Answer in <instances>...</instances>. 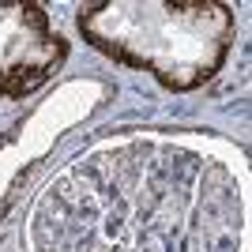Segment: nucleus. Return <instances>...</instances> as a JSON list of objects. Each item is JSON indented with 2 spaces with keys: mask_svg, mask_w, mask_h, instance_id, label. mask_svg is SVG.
I'll use <instances>...</instances> for the list:
<instances>
[{
  "mask_svg": "<svg viewBox=\"0 0 252 252\" xmlns=\"http://www.w3.org/2000/svg\"><path fill=\"white\" fill-rule=\"evenodd\" d=\"M233 31V11L215 0H102L79 8L87 45L155 75L169 91H196L215 79Z\"/></svg>",
  "mask_w": 252,
  "mask_h": 252,
  "instance_id": "nucleus-1",
  "label": "nucleus"
},
{
  "mask_svg": "<svg viewBox=\"0 0 252 252\" xmlns=\"http://www.w3.org/2000/svg\"><path fill=\"white\" fill-rule=\"evenodd\" d=\"M68 61V42L42 4L0 0V98H27Z\"/></svg>",
  "mask_w": 252,
  "mask_h": 252,
  "instance_id": "nucleus-2",
  "label": "nucleus"
}]
</instances>
